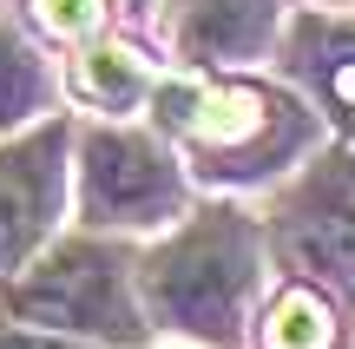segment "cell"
Here are the masks:
<instances>
[{"mask_svg": "<svg viewBox=\"0 0 355 349\" xmlns=\"http://www.w3.org/2000/svg\"><path fill=\"white\" fill-rule=\"evenodd\" d=\"M53 152H60V139H33V145L0 158V264H13L33 244V231L46 224L53 185H60Z\"/></svg>", "mask_w": 355, "mask_h": 349, "instance_id": "5b68a950", "label": "cell"}, {"mask_svg": "<svg viewBox=\"0 0 355 349\" xmlns=\"http://www.w3.org/2000/svg\"><path fill=\"white\" fill-rule=\"evenodd\" d=\"M0 349H53V343H40V337H0Z\"/></svg>", "mask_w": 355, "mask_h": 349, "instance_id": "4fadbf2b", "label": "cell"}, {"mask_svg": "<svg viewBox=\"0 0 355 349\" xmlns=\"http://www.w3.org/2000/svg\"><path fill=\"white\" fill-rule=\"evenodd\" d=\"M99 13H105V0H40V20L53 33H92Z\"/></svg>", "mask_w": 355, "mask_h": 349, "instance_id": "7c38bea8", "label": "cell"}, {"mask_svg": "<svg viewBox=\"0 0 355 349\" xmlns=\"http://www.w3.org/2000/svg\"><path fill=\"white\" fill-rule=\"evenodd\" d=\"M158 105L198 145H250V139H263L270 112H277V99H263L250 86H204V79H165Z\"/></svg>", "mask_w": 355, "mask_h": 349, "instance_id": "277c9868", "label": "cell"}, {"mask_svg": "<svg viewBox=\"0 0 355 349\" xmlns=\"http://www.w3.org/2000/svg\"><path fill=\"white\" fill-rule=\"evenodd\" d=\"M263 343L270 349H329V316L309 290H283L277 310L263 323Z\"/></svg>", "mask_w": 355, "mask_h": 349, "instance_id": "ba28073f", "label": "cell"}, {"mask_svg": "<svg viewBox=\"0 0 355 349\" xmlns=\"http://www.w3.org/2000/svg\"><path fill=\"white\" fill-rule=\"evenodd\" d=\"M270 33V0H184L178 40L198 60H243Z\"/></svg>", "mask_w": 355, "mask_h": 349, "instance_id": "8992f818", "label": "cell"}, {"mask_svg": "<svg viewBox=\"0 0 355 349\" xmlns=\"http://www.w3.org/2000/svg\"><path fill=\"white\" fill-rule=\"evenodd\" d=\"M322 92H329V105L355 126V26L322 46Z\"/></svg>", "mask_w": 355, "mask_h": 349, "instance_id": "8fae6325", "label": "cell"}, {"mask_svg": "<svg viewBox=\"0 0 355 349\" xmlns=\"http://www.w3.org/2000/svg\"><path fill=\"white\" fill-rule=\"evenodd\" d=\"M73 86L86 92L92 105H132L145 92V79H139V66H132L125 53H86V60L73 66Z\"/></svg>", "mask_w": 355, "mask_h": 349, "instance_id": "9c48e42d", "label": "cell"}, {"mask_svg": "<svg viewBox=\"0 0 355 349\" xmlns=\"http://www.w3.org/2000/svg\"><path fill=\"white\" fill-rule=\"evenodd\" d=\"M296 257L316 264L329 284L355 290V218H336V211L303 218V224H296Z\"/></svg>", "mask_w": 355, "mask_h": 349, "instance_id": "52a82bcc", "label": "cell"}, {"mask_svg": "<svg viewBox=\"0 0 355 349\" xmlns=\"http://www.w3.org/2000/svg\"><path fill=\"white\" fill-rule=\"evenodd\" d=\"M257 244L237 218H211L198 231H184L165 257H152V303L184 330H217L224 337L237 323V303L250 290Z\"/></svg>", "mask_w": 355, "mask_h": 349, "instance_id": "6da1fadb", "label": "cell"}, {"mask_svg": "<svg viewBox=\"0 0 355 349\" xmlns=\"http://www.w3.org/2000/svg\"><path fill=\"white\" fill-rule=\"evenodd\" d=\"M13 310L26 323H53V330H86V337H112L132 343L139 337V316L132 297L119 284V264L99 257L86 244H66L53 257H40L33 271L13 284Z\"/></svg>", "mask_w": 355, "mask_h": 349, "instance_id": "7a4b0ae2", "label": "cell"}, {"mask_svg": "<svg viewBox=\"0 0 355 349\" xmlns=\"http://www.w3.org/2000/svg\"><path fill=\"white\" fill-rule=\"evenodd\" d=\"M79 198H86V218L99 224H158L178 205V171L152 139L99 132V139H86Z\"/></svg>", "mask_w": 355, "mask_h": 349, "instance_id": "3957f363", "label": "cell"}, {"mask_svg": "<svg viewBox=\"0 0 355 349\" xmlns=\"http://www.w3.org/2000/svg\"><path fill=\"white\" fill-rule=\"evenodd\" d=\"M40 105V66L26 60V46L0 26V126H20Z\"/></svg>", "mask_w": 355, "mask_h": 349, "instance_id": "30bf717a", "label": "cell"}]
</instances>
